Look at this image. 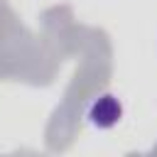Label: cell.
I'll return each instance as SVG.
<instances>
[{
	"label": "cell",
	"instance_id": "1",
	"mask_svg": "<svg viewBox=\"0 0 157 157\" xmlns=\"http://www.w3.org/2000/svg\"><path fill=\"white\" fill-rule=\"evenodd\" d=\"M88 120L98 128H110L120 120V103L113 98V96H101L91 110H88Z\"/></svg>",
	"mask_w": 157,
	"mask_h": 157
}]
</instances>
